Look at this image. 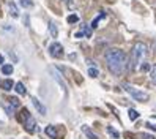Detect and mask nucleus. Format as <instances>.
Segmentation results:
<instances>
[{
  "instance_id": "nucleus-1",
  "label": "nucleus",
  "mask_w": 156,
  "mask_h": 139,
  "mask_svg": "<svg viewBox=\"0 0 156 139\" xmlns=\"http://www.w3.org/2000/svg\"><path fill=\"white\" fill-rule=\"evenodd\" d=\"M106 63H107V68L111 70L112 75L120 76L125 71L126 55L122 49H109L106 52Z\"/></svg>"
},
{
  "instance_id": "nucleus-2",
  "label": "nucleus",
  "mask_w": 156,
  "mask_h": 139,
  "mask_svg": "<svg viewBox=\"0 0 156 139\" xmlns=\"http://www.w3.org/2000/svg\"><path fill=\"white\" fill-rule=\"evenodd\" d=\"M145 57H147V46H145L142 41L134 43L133 49H131V62H133V68H134V70L140 68V65L144 63Z\"/></svg>"
},
{
  "instance_id": "nucleus-3",
  "label": "nucleus",
  "mask_w": 156,
  "mask_h": 139,
  "mask_svg": "<svg viewBox=\"0 0 156 139\" xmlns=\"http://www.w3.org/2000/svg\"><path fill=\"white\" fill-rule=\"evenodd\" d=\"M123 89H125V92H128V93L133 97V100H136V101H140V103L148 101V93H145V92H142V90H137L136 87H133V86H129V84H123Z\"/></svg>"
},
{
  "instance_id": "nucleus-4",
  "label": "nucleus",
  "mask_w": 156,
  "mask_h": 139,
  "mask_svg": "<svg viewBox=\"0 0 156 139\" xmlns=\"http://www.w3.org/2000/svg\"><path fill=\"white\" fill-rule=\"evenodd\" d=\"M49 54L52 55V57H55V59H60L63 55V46L60 43H52L51 48H49Z\"/></svg>"
},
{
  "instance_id": "nucleus-5",
  "label": "nucleus",
  "mask_w": 156,
  "mask_h": 139,
  "mask_svg": "<svg viewBox=\"0 0 156 139\" xmlns=\"http://www.w3.org/2000/svg\"><path fill=\"white\" fill-rule=\"evenodd\" d=\"M24 126H25V130L29 133H35V130H36V122H35V119L32 117V115H29L25 119V122H24Z\"/></svg>"
},
{
  "instance_id": "nucleus-6",
  "label": "nucleus",
  "mask_w": 156,
  "mask_h": 139,
  "mask_svg": "<svg viewBox=\"0 0 156 139\" xmlns=\"http://www.w3.org/2000/svg\"><path fill=\"white\" fill-rule=\"evenodd\" d=\"M32 103H33L35 109L38 111V112H40L41 115H46V106L41 103V101H40L38 98H35V97H33V98H32Z\"/></svg>"
},
{
  "instance_id": "nucleus-7",
  "label": "nucleus",
  "mask_w": 156,
  "mask_h": 139,
  "mask_svg": "<svg viewBox=\"0 0 156 139\" xmlns=\"http://www.w3.org/2000/svg\"><path fill=\"white\" fill-rule=\"evenodd\" d=\"M44 133L48 134L49 137H52V139H62V137H58V134H57V130H55V126H54V125H49V126H46Z\"/></svg>"
},
{
  "instance_id": "nucleus-8",
  "label": "nucleus",
  "mask_w": 156,
  "mask_h": 139,
  "mask_svg": "<svg viewBox=\"0 0 156 139\" xmlns=\"http://www.w3.org/2000/svg\"><path fill=\"white\" fill-rule=\"evenodd\" d=\"M51 71H52V76H54V79H55V81L58 82V84H60V87L63 89V92H65V93H66V84H65V81H63V79H62V78L58 76L57 70H54V68H52Z\"/></svg>"
},
{
  "instance_id": "nucleus-9",
  "label": "nucleus",
  "mask_w": 156,
  "mask_h": 139,
  "mask_svg": "<svg viewBox=\"0 0 156 139\" xmlns=\"http://www.w3.org/2000/svg\"><path fill=\"white\" fill-rule=\"evenodd\" d=\"M0 87H2L3 90H11V89H14V82L11 79H3L2 82H0Z\"/></svg>"
},
{
  "instance_id": "nucleus-10",
  "label": "nucleus",
  "mask_w": 156,
  "mask_h": 139,
  "mask_svg": "<svg viewBox=\"0 0 156 139\" xmlns=\"http://www.w3.org/2000/svg\"><path fill=\"white\" fill-rule=\"evenodd\" d=\"M29 115H30L29 111H27V109H22L21 112H19V115H17V120H19L21 123H24V122H25V119L29 117Z\"/></svg>"
},
{
  "instance_id": "nucleus-11",
  "label": "nucleus",
  "mask_w": 156,
  "mask_h": 139,
  "mask_svg": "<svg viewBox=\"0 0 156 139\" xmlns=\"http://www.w3.org/2000/svg\"><path fill=\"white\" fill-rule=\"evenodd\" d=\"M14 90H16V92H17V93H19V95H25V92H27L22 82H17V84H14Z\"/></svg>"
},
{
  "instance_id": "nucleus-12",
  "label": "nucleus",
  "mask_w": 156,
  "mask_h": 139,
  "mask_svg": "<svg viewBox=\"0 0 156 139\" xmlns=\"http://www.w3.org/2000/svg\"><path fill=\"white\" fill-rule=\"evenodd\" d=\"M82 130H84V133L88 136V139H98V136H96L93 131H91V130H90L88 126H82Z\"/></svg>"
},
{
  "instance_id": "nucleus-13",
  "label": "nucleus",
  "mask_w": 156,
  "mask_h": 139,
  "mask_svg": "<svg viewBox=\"0 0 156 139\" xmlns=\"http://www.w3.org/2000/svg\"><path fill=\"white\" fill-rule=\"evenodd\" d=\"M128 117H129V120H137L139 119V112L136 109H129L128 111Z\"/></svg>"
},
{
  "instance_id": "nucleus-14",
  "label": "nucleus",
  "mask_w": 156,
  "mask_h": 139,
  "mask_svg": "<svg viewBox=\"0 0 156 139\" xmlns=\"http://www.w3.org/2000/svg\"><path fill=\"white\" fill-rule=\"evenodd\" d=\"M107 133L111 134L114 139H118V137H120V133H118L115 128H112V126H107Z\"/></svg>"
},
{
  "instance_id": "nucleus-15",
  "label": "nucleus",
  "mask_w": 156,
  "mask_h": 139,
  "mask_svg": "<svg viewBox=\"0 0 156 139\" xmlns=\"http://www.w3.org/2000/svg\"><path fill=\"white\" fill-rule=\"evenodd\" d=\"M2 73L3 75H11L13 73V65H2Z\"/></svg>"
},
{
  "instance_id": "nucleus-16",
  "label": "nucleus",
  "mask_w": 156,
  "mask_h": 139,
  "mask_svg": "<svg viewBox=\"0 0 156 139\" xmlns=\"http://www.w3.org/2000/svg\"><path fill=\"white\" fill-rule=\"evenodd\" d=\"M49 32H51V35L54 36V38L58 35V30H57V27H55V24H54V22H49Z\"/></svg>"
},
{
  "instance_id": "nucleus-17",
  "label": "nucleus",
  "mask_w": 156,
  "mask_h": 139,
  "mask_svg": "<svg viewBox=\"0 0 156 139\" xmlns=\"http://www.w3.org/2000/svg\"><path fill=\"white\" fill-rule=\"evenodd\" d=\"M10 13H11L13 17H17V16H19V11H17V8H16V5H14L13 2L10 3Z\"/></svg>"
},
{
  "instance_id": "nucleus-18",
  "label": "nucleus",
  "mask_w": 156,
  "mask_h": 139,
  "mask_svg": "<svg viewBox=\"0 0 156 139\" xmlns=\"http://www.w3.org/2000/svg\"><path fill=\"white\" fill-rule=\"evenodd\" d=\"M66 21H68L69 24H76V22L79 21V16H77V14H69Z\"/></svg>"
},
{
  "instance_id": "nucleus-19",
  "label": "nucleus",
  "mask_w": 156,
  "mask_h": 139,
  "mask_svg": "<svg viewBox=\"0 0 156 139\" xmlns=\"http://www.w3.org/2000/svg\"><path fill=\"white\" fill-rule=\"evenodd\" d=\"M19 3H21L24 8H30V6H33V2H32V0H19Z\"/></svg>"
},
{
  "instance_id": "nucleus-20",
  "label": "nucleus",
  "mask_w": 156,
  "mask_h": 139,
  "mask_svg": "<svg viewBox=\"0 0 156 139\" xmlns=\"http://www.w3.org/2000/svg\"><path fill=\"white\" fill-rule=\"evenodd\" d=\"M88 75H90V78H98V75H99V71L93 67V68H90L88 70Z\"/></svg>"
},
{
  "instance_id": "nucleus-21",
  "label": "nucleus",
  "mask_w": 156,
  "mask_h": 139,
  "mask_svg": "<svg viewBox=\"0 0 156 139\" xmlns=\"http://www.w3.org/2000/svg\"><path fill=\"white\" fill-rule=\"evenodd\" d=\"M8 100H10V103L13 104V108H17V106H19V100H17L16 97H11V98H8Z\"/></svg>"
},
{
  "instance_id": "nucleus-22",
  "label": "nucleus",
  "mask_w": 156,
  "mask_h": 139,
  "mask_svg": "<svg viewBox=\"0 0 156 139\" xmlns=\"http://www.w3.org/2000/svg\"><path fill=\"white\" fill-rule=\"evenodd\" d=\"M101 17H104V14H99V16L96 17V19H95L93 22H91V27H93V29H96V27H98V21L101 19Z\"/></svg>"
},
{
  "instance_id": "nucleus-23",
  "label": "nucleus",
  "mask_w": 156,
  "mask_h": 139,
  "mask_svg": "<svg viewBox=\"0 0 156 139\" xmlns=\"http://www.w3.org/2000/svg\"><path fill=\"white\" fill-rule=\"evenodd\" d=\"M150 75H151V79L156 82V67H153L151 68V71H150Z\"/></svg>"
},
{
  "instance_id": "nucleus-24",
  "label": "nucleus",
  "mask_w": 156,
  "mask_h": 139,
  "mask_svg": "<svg viewBox=\"0 0 156 139\" xmlns=\"http://www.w3.org/2000/svg\"><path fill=\"white\" fill-rule=\"evenodd\" d=\"M140 70H142V71H148V70H150V67H148L147 63H142V65H140Z\"/></svg>"
},
{
  "instance_id": "nucleus-25",
  "label": "nucleus",
  "mask_w": 156,
  "mask_h": 139,
  "mask_svg": "<svg viewBox=\"0 0 156 139\" xmlns=\"http://www.w3.org/2000/svg\"><path fill=\"white\" fill-rule=\"evenodd\" d=\"M140 139H154L151 134H140Z\"/></svg>"
},
{
  "instance_id": "nucleus-26",
  "label": "nucleus",
  "mask_w": 156,
  "mask_h": 139,
  "mask_svg": "<svg viewBox=\"0 0 156 139\" xmlns=\"http://www.w3.org/2000/svg\"><path fill=\"white\" fill-rule=\"evenodd\" d=\"M145 125H147V126H148V128H151V130H153V131H156V126H154V125H151L150 122H147Z\"/></svg>"
},
{
  "instance_id": "nucleus-27",
  "label": "nucleus",
  "mask_w": 156,
  "mask_h": 139,
  "mask_svg": "<svg viewBox=\"0 0 156 139\" xmlns=\"http://www.w3.org/2000/svg\"><path fill=\"white\" fill-rule=\"evenodd\" d=\"M151 48H153V52H156V40L153 41V46H151Z\"/></svg>"
},
{
  "instance_id": "nucleus-28",
  "label": "nucleus",
  "mask_w": 156,
  "mask_h": 139,
  "mask_svg": "<svg viewBox=\"0 0 156 139\" xmlns=\"http://www.w3.org/2000/svg\"><path fill=\"white\" fill-rule=\"evenodd\" d=\"M0 65H3V55H0Z\"/></svg>"
},
{
  "instance_id": "nucleus-29",
  "label": "nucleus",
  "mask_w": 156,
  "mask_h": 139,
  "mask_svg": "<svg viewBox=\"0 0 156 139\" xmlns=\"http://www.w3.org/2000/svg\"><path fill=\"white\" fill-rule=\"evenodd\" d=\"M65 2H69V0H65Z\"/></svg>"
},
{
  "instance_id": "nucleus-30",
  "label": "nucleus",
  "mask_w": 156,
  "mask_h": 139,
  "mask_svg": "<svg viewBox=\"0 0 156 139\" xmlns=\"http://www.w3.org/2000/svg\"><path fill=\"white\" fill-rule=\"evenodd\" d=\"M0 125H2V122H0Z\"/></svg>"
},
{
  "instance_id": "nucleus-31",
  "label": "nucleus",
  "mask_w": 156,
  "mask_h": 139,
  "mask_svg": "<svg viewBox=\"0 0 156 139\" xmlns=\"http://www.w3.org/2000/svg\"><path fill=\"white\" fill-rule=\"evenodd\" d=\"M154 117H156V115H154Z\"/></svg>"
}]
</instances>
